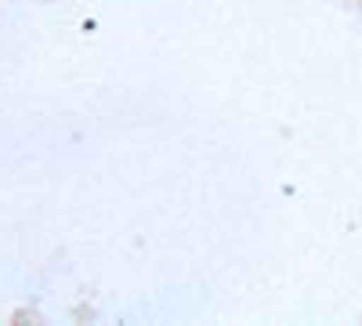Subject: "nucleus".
I'll list each match as a JSON object with an SVG mask.
<instances>
[]
</instances>
